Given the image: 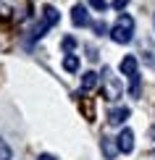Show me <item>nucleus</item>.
<instances>
[{"instance_id": "obj_1", "label": "nucleus", "mask_w": 155, "mask_h": 160, "mask_svg": "<svg viewBox=\"0 0 155 160\" xmlns=\"http://www.w3.org/2000/svg\"><path fill=\"white\" fill-rule=\"evenodd\" d=\"M132 37H134V18L129 16V13H121L116 26L111 29V39L118 42V45H129Z\"/></svg>"}, {"instance_id": "obj_2", "label": "nucleus", "mask_w": 155, "mask_h": 160, "mask_svg": "<svg viewBox=\"0 0 155 160\" xmlns=\"http://www.w3.org/2000/svg\"><path fill=\"white\" fill-rule=\"evenodd\" d=\"M121 92H124L121 82L113 76V71L105 66V68H103V97H105V100H118Z\"/></svg>"}, {"instance_id": "obj_3", "label": "nucleus", "mask_w": 155, "mask_h": 160, "mask_svg": "<svg viewBox=\"0 0 155 160\" xmlns=\"http://www.w3.org/2000/svg\"><path fill=\"white\" fill-rule=\"evenodd\" d=\"M60 21V13L53 8V5H45L42 8V24H37V29H34V37H45V32L53 29Z\"/></svg>"}, {"instance_id": "obj_4", "label": "nucleus", "mask_w": 155, "mask_h": 160, "mask_svg": "<svg viewBox=\"0 0 155 160\" xmlns=\"http://www.w3.org/2000/svg\"><path fill=\"white\" fill-rule=\"evenodd\" d=\"M116 144H118V152L129 155V152L134 150V131L132 129H121V134L116 137Z\"/></svg>"}, {"instance_id": "obj_5", "label": "nucleus", "mask_w": 155, "mask_h": 160, "mask_svg": "<svg viewBox=\"0 0 155 160\" xmlns=\"http://www.w3.org/2000/svg\"><path fill=\"white\" fill-rule=\"evenodd\" d=\"M71 21H74V26H90L92 21H90V11L84 8V5H74L71 8Z\"/></svg>"}, {"instance_id": "obj_6", "label": "nucleus", "mask_w": 155, "mask_h": 160, "mask_svg": "<svg viewBox=\"0 0 155 160\" xmlns=\"http://www.w3.org/2000/svg\"><path fill=\"white\" fill-rule=\"evenodd\" d=\"M126 118H129V108H124V105L108 110V123H113V126H121Z\"/></svg>"}, {"instance_id": "obj_7", "label": "nucleus", "mask_w": 155, "mask_h": 160, "mask_svg": "<svg viewBox=\"0 0 155 160\" xmlns=\"http://www.w3.org/2000/svg\"><path fill=\"white\" fill-rule=\"evenodd\" d=\"M121 74H124V76H134V74H139V71H137V58H134V55H126L124 58V61H121Z\"/></svg>"}, {"instance_id": "obj_8", "label": "nucleus", "mask_w": 155, "mask_h": 160, "mask_svg": "<svg viewBox=\"0 0 155 160\" xmlns=\"http://www.w3.org/2000/svg\"><path fill=\"white\" fill-rule=\"evenodd\" d=\"M100 150H103V155H105V160H113V158H116V152H118V144L113 142V139H108V137H103V142H100Z\"/></svg>"}, {"instance_id": "obj_9", "label": "nucleus", "mask_w": 155, "mask_h": 160, "mask_svg": "<svg viewBox=\"0 0 155 160\" xmlns=\"http://www.w3.org/2000/svg\"><path fill=\"white\" fill-rule=\"evenodd\" d=\"M95 87H97V74H95V71H87V74H82V89H84V92L95 89Z\"/></svg>"}, {"instance_id": "obj_10", "label": "nucleus", "mask_w": 155, "mask_h": 160, "mask_svg": "<svg viewBox=\"0 0 155 160\" xmlns=\"http://www.w3.org/2000/svg\"><path fill=\"white\" fill-rule=\"evenodd\" d=\"M63 68L69 71V74H74V71H79V58L74 55V52H66V58H63Z\"/></svg>"}, {"instance_id": "obj_11", "label": "nucleus", "mask_w": 155, "mask_h": 160, "mask_svg": "<svg viewBox=\"0 0 155 160\" xmlns=\"http://www.w3.org/2000/svg\"><path fill=\"white\" fill-rule=\"evenodd\" d=\"M129 82H132V87H129V95H132V97H137V95H139V74H134V76L129 79Z\"/></svg>"}, {"instance_id": "obj_12", "label": "nucleus", "mask_w": 155, "mask_h": 160, "mask_svg": "<svg viewBox=\"0 0 155 160\" xmlns=\"http://www.w3.org/2000/svg\"><path fill=\"white\" fill-rule=\"evenodd\" d=\"M60 48H63L66 52H71L74 48H76V39H74V37H63V39H60Z\"/></svg>"}, {"instance_id": "obj_13", "label": "nucleus", "mask_w": 155, "mask_h": 160, "mask_svg": "<svg viewBox=\"0 0 155 160\" xmlns=\"http://www.w3.org/2000/svg\"><path fill=\"white\" fill-rule=\"evenodd\" d=\"M0 160H11V147L5 144V139H0Z\"/></svg>"}, {"instance_id": "obj_14", "label": "nucleus", "mask_w": 155, "mask_h": 160, "mask_svg": "<svg viewBox=\"0 0 155 160\" xmlns=\"http://www.w3.org/2000/svg\"><path fill=\"white\" fill-rule=\"evenodd\" d=\"M92 29H95V32H97V34H100V37H103V34H105V32H108V26H105V21H95V24H92Z\"/></svg>"}, {"instance_id": "obj_15", "label": "nucleus", "mask_w": 155, "mask_h": 160, "mask_svg": "<svg viewBox=\"0 0 155 160\" xmlns=\"http://www.w3.org/2000/svg\"><path fill=\"white\" fill-rule=\"evenodd\" d=\"M90 5H92L95 11H105V8H108V3H105V0H90Z\"/></svg>"}, {"instance_id": "obj_16", "label": "nucleus", "mask_w": 155, "mask_h": 160, "mask_svg": "<svg viewBox=\"0 0 155 160\" xmlns=\"http://www.w3.org/2000/svg\"><path fill=\"white\" fill-rule=\"evenodd\" d=\"M126 5H129V0H113V8L116 11H124Z\"/></svg>"}, {"instance_id": "obj_17", "label": "nucleus", "mask_w": 155, "mask_h": 160, "mask_svg": "<svg viewBox=\"0 0 155 160\" xmlns=\"http://www.w3.org/2000/svg\"><path fill=\"white\" fill-rule=\"evenodd\" d=\"M37 160H55V158H53V155H48V152H42V155H39Z\"/></svg>"}]
</instances>
